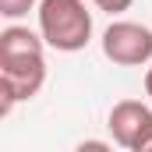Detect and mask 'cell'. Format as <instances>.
I'll list each match as a JSON object with an SVG mask.
<instances>
[{"label":"cell","instance_id":"1","mask_svg":"<svg viewBox=\"0 0 152 152\" xmlns=\"http://www.w3.org/2000/svg\"><path fill=\"white\" fill-rule=\"evenodd\" d=\"M39 32L57 53H78L92 39V11L85 0H39Z\"/></svg>","mask_w":152,"mask_h":152},{"label":"cell","instance_id":"2","mask_svg":"<svg viewBox=\"0 0 152 152\" xmlns=\"http://www.w3.org/2000/svg\"><path fill=\"white\" fill-rule=\"evenodd\" d=\"M46 85V57H14L0 60V117L14 110V103H25L39 96Z\"/></svg>","mask_w":152,"mask_h":152},{"label":"cell","instance_id":"3","mask_svg":"<svg viewBox=\"0 0 152 152\" xmlns=\"http://www.w3.org/2000/svg\"><path fill=\"white\" fill-rule=\"evenodd\" d=\"M99 42L103 57L117 67H142L152 60V28L138 21H110Z\"/></svg>","mask_w":152,"mask_h":152},{"label":"cell","instance_id":"4","mask_svg":"<svg viewBox=\"0 0 152 152\" xmlns=\"http://www.w3.org/2000/svg\"><path fill=\"white\" fill-rule=\"evenodd\" d=\"M110 134L127 152H152V110L142 99H120L106 120Z\"/></svg>","mask_w":152,"mask_h":152},{"label":"cell","instance_id":"5","mask_svg":"<svg viewBox=\"0 0 152 152\" xmlns=\"http://www.w3.org/2000/svg\"><path fill=\"white\" fill-rule=\"evenodd\" d=\"M46 39L42 32H32L25 25H7L0 32V60H14V57H42Z\"/></svg>","mask_w":152,"mask_h":152},{"label":"cell","instance_id":"6","mask_svg":"<svg viewBox=\"0 0 152 152\" xmlns=\"http://www.w3.org/2000/svg\"><path fill=\"white\" fill-rule=\"evenodd\" d=\"M32 7H36V0H0V14H4L7 21H18V18H25Z\"/></svg>","mask_w":152,"mask_h":152},{"label":"cell","instance_id":"7","mask_svg":"<svg viewBox=\"0 0 152 152\" xmlns=\"http://www.w3.org/2000/svg\"><path fill=\"white\" fill-rule=\"evenodd\" d=\"M99 11H106V14H120V11H127L134 0H92Z\"/></svg>","mask_w":152,"mask_h":152},{"label":"cell","instance_id":"8","mask_svg":"<svg viewBox=\"0 0 152 152\" xmlns=\"http://www.w3.org/2000/svg\"><path fill=\"white\" fill-rule=\"evenodd\" d=\"M110 149V142H81L78 145V152H106Z\"/></svg>","mask_w":152,"mask_h":152},{"label":"cell","instance_id":"9","mask_svg":"<svg viewBox=\"0 0 152 152\" xmlns=\"http://www.w3.org/2000/svg\"><path fill=\"white\" fill-rule=\"evenodd\" d=\"M145 96H149V99H152V67H149V71H145Z\"/></svg>","mask_w":152,"mask_h":152}]
</instances>
